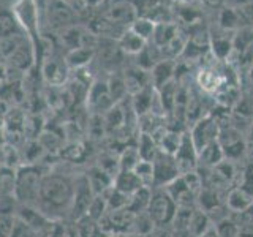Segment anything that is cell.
Returning a JSON list of instances; mask_svg holds the SVG:
<instances>
[{"label": "cell", "instance_id": "cell-1", "mask_svg": "<svg viewBox=\"0 0 253 237\" xmlns=\"http://www.w3.org/2000/svg\"><path fill=\"white\" fill-rule=\"evenodd\" d=\"M75 195V177L63 172L43 174L40 182L37 209L51 221H60L70 215Z\"/></svg>", "mask_w": 253, "mask_h": 237}, {"label": "cell", "instance_id": "cell-2", "mask_svg": "<svg viewBox=\"0 0 253 237\" xmlns=\"http://www.w3.org/2000/svg\"><path fill=\"white\" fill-rule=\"evenodd\" d=\"M43 174L40 172L35 166H22L14 177V190L13 196L19 205H30V207H37L38 199V190L40 182H42Z\"/></svg>", "mask_w": 253, "mask_h": 237}, {"label": "cell", "instance_id": "cell-3", "mask_svg": "<svg viewBox=\"0 0 253 237\" xmlns=\"http://www.w3.org/2000/svg\"><path fill=\"white\" fill-rule=\"evenodd\" d=\"M177 204L165 187H154L147 205V215L155 226H171Z\"/></svg>", "mask_w": 253, "mask_h": 237}, {"label": "cell", "instance_id": "cell-4", "mask_svg": "<svg viewBox=\"0 0 253 237\" xmlns=\"http://www.w3.org/2000/svg\"><path fill=\"white\" fill-rule=\"evenodd\" d=\"M218 144L221 150H223L225 158L231 161L239 160V158L244 157V154L247 152V139L244 138L242 131L237 130L233 125L220 128Z\"/></svg>", "mask_w": 253, "mask_h": 237}, {"label": "cell", "instance_id": "cell-5", "mask_svg": "<svg viewBox=\"0 0 253 237\" xmlns=\"http://www.w3.org/2000/svg\"><path fill=\"white\" fill-rule=\"evenodd\" d=\"M188 131H190V136H192V141H193L196 150L200 152V150L204 149L206 146L218 141L220 125L215 120V117L209 113V114L203 116L198 122H195L192 125V128H188Z\"/></svg>", "mask_w": 253, "mask_h": 237}, {"label": "cell", "instance_id": "cell-6", "mask_svg": "<svg viewBox=\"0 0 253 237\" xmlns=\"http://www.w3.org/2000/svg\"><path fill=\"white\" fill-rule=\"evenodd\" d=\"M95 193L89 184L85 174L75 177V195H73V202H71L70 209V218L78 221L79 218H83L87 215V210L90 207V202L93 201Z\"/></svg>", "mask_w": 253, "mask_h": 237}, {"label": "cell", "instance_id": "cell-7", "mask_svg": "<svg viewBox=\"0 0 253 237\" xmlns=\"http://www.w3.org/2000/svg\"><path fill=\"white\" fill-rule=\"evenodd\" d=\"M152 166H154V187H168L172 180H176L180 176V171L177 168L174 155L165 154L162 150L152 160Z\"/></svg>", "mask_w": 253, "mask_h": 237}, {"label": "cell", "instance_id": "cell-8", "mask_svg": "<svg viewBox=\"0 0 253 237\" xmlns=\"http://www.w3.org/2000/svg\"><path fill=\"white\" fill-rule=\"evenodd\" d=\"M174 158H176L180 174H187L198 169V150L193 144L188 130H185L184 134H182L180 146L177 149V152L174 154Z\"/></svg>", "mask_w": 253, "mask_h": 237}, {"label": "cell", "instance_id": "cell-9", "mask_svg": "<svg viewBox=\"0 0 253 237\" xmlns=\"http://www.w3.org/2000/svg\"><path fill=\"white\" fill-rule=\"evenodd\" d=\"M138 18H139L138 8L133 2H130V0L116 2L106 14V19H109L113 24H116L117 27H121L124 30H128L131 24Z\"/></svg>", "mask_w": 253, "mask_h": 237}, {"label": "cell", "instance_id": "cell-10", "mask_svg": "<svg viewBox=\"0 0 253 237\" xmlns=\"http://www.w3.org/2000/svg\"><path fill=\"white\" fill-rule=\"evenodd\" d=\"M245 26H252L241 6H223L218 11V29L234 34Z\"/></svg>", "mask_w": 253, "mask_h": 237}, {"label": "cell", "instance_id": "cell-11", "mask_svg": "<svg viewBox=\"0 0 253 237\" xmlns=\"http://www.w3.org/2000/svg\"><path fill=\"white\" fill-rule=\"evenodd\" d=\"M209 35L212 57H215L218 62H228L233 55V34L218 29L215 34L209 30Z\"/></svg>", "mask_w": 253, "mask_h": 237}, {"label": "cell", "instance_id": "cell-12", "mask_svg": "<svg viewBox=\"0 0 253 237\" xmlns=\"http://www.w3.org/2000/svg\"><path fill=\"white\" fill-rule=\"evenodd\" d=\"M87 103L92 106L95 113H108V111L116 105L109 95L106 81H103V82L98 81L90 87L89 93H87Z\"/></svg>", "mask_w": 253, "mask_h": 237}, {"label": "cell", "instance_id": "cell-13", "mask_svg": "<svg viewBox=\"0 0 253 237\" xmlns=\"http://www.w3.org/2000/svg\"><path fill=\"white\" fill-rule=\"evenodd\" d=\"M176 70H177V62L163 59L157 63V65L150 70V84L155 90L162 89L165 84L174 81L176 78Z\"/></svg>", "mask_w": 253, "mask_h": 237}, {"label": "cell", "instance_id": "cell-14", "mask_svg": "<svg viewBox=\"0 0 253 237\" xmlns=\"http://www.w3.org/2000/svg\"><path fill=\"white\" fill-rule=\"evenodd\" d=\"M226 207L231 213L242 212L253 204V195L249 193L247 190H244L241 185H234L226 192L225 196Z\"/></svg>", "mask_w": 253, "mask_h": 237}, {"label": "cell", "instance_id": "cell-15", "mask_svg": "<svg viewBox=\"0 0 253 237\" xmlns=\"http://www.w3.org/2000/svg\"><path fill=\"white\" fill-rule=\"evenodd\" d=\"M87 179H89V184L93 190L95 195H103L114 185V179L109 176L106 171H103L100 166H93L89 171H87Z\"/></svg>", "mask_w": 253, "mask_h": 237}, {"label": "cell", "instance_id": "cell-16", "mask_svg": "<svg viewBox=\"0 0 253 237\" xmlns=\"http://www.w3.org/2000/svg\"><path fill=\"white\" fill-rule=\"evenodd\" d=\"M225 160L223 150H221L218 141L212 142V144L206 146L198 152V166L201 168H215V166Z\"/></svg>", "mask_w": 253, "mask_h": 237}, {"label": "cell", "instance_id": "cell-17", "mask_svg": "<svg viewBox=\"0 0 253 237\" xmlns=\"http://www.w3.org/2000/svg\"><path fill=\"white\" fill-rule=\"evenodd\" d=\"M142 187L144 185H142V182L136 174H134V171H119V174L114 177V188L125 193L126 196L133 195Z\"/></svg>", "mask_w": 253, "mask_h": 237}, {"label": "cell", "instance_id": "cell-18", "mask_svg": "<svg viewBox=\"0 0 253 237\" xmlns=\"http://www.w3.org/2000/svg\"><path fill=\"white\" fill-rule=\"evenodd\" d=\"M179 26L176 22H160V24H155V30H154V35L150 43H154L157 47H163L168 44L171 40L179 34Z\"/></svg>", "mask_w": 253, "mask_h": 237}, {"label": "cell", "instance_id": "cell-19", "mask_svg": "<svg viewBox=\"0 0 253 237\" xmlns=\"http://www.w3.org/2000/svg\"><path fill=\"white\" fill-rule=\"evenodd\" d=\"M212 221L209 218V215L204 210H201L200 207H196L190 217V223H188V231L193 237H201L203 234H206L212 228Z\"/></svg>", "mask_w": 253, "mask_h": 237}, {"label": "cell", "instance_id": "cell-20", "mask_svg": "<svg viewBox=\"0 0 253 237\" xmlns=\"http://www.w3.org/2000/svg\"><path fill=\"white\" fill-rule=\"evenodd\" d=\"M150 193H152V188L150 187H142L138 192H134L128 198V204H126V210L131 212L133 215H138L147 210V205L150 201Z\"/></svg>", "mask_w": 253, "mask_h": 237}, {"label": "cell", "instance_id": "cell-21", "mask_svg": "<svg viewBox=\"0 0 253 237\" xmlns=\"http://www.w3.org/2000/svg\"><path fill=\"white\" fill-rule=\"evenodd\" d=\"M252 46H253V26H245L233 34V55H239Z\"/></svg>", "mask_w": 253, "mask_h": 237}, {"label": "cell", "instance_id": "cell-22", "mask_svg": "<svg viewBox=\"0 0 253 237\" xmlns=\"http://www.w3.org/2000/svg\"><path fill=\"white\" fill-rule=\"evenodd\" d=\"M108 84V90H109V95L113 101L116 103H121L124 100H126L128 97V92H126V85H125V79H124V75H119V71H113L109 76V79L106 81Z\"/></svg>", "mask_w": 253, "mask_h": 237}, {"label": "cell", "instance_id": "cell-23", "mask_svg": "<svg viewBox=\"0 0 253 237\" xmlns=\"http://www.w3.org/2000/svg\"><path fill=\"white\" fill-rule=\"evenodd\" d=\"M146 44H147L146 40H142L136 34H133L130 29L121 37V40H119V47H121V51L130 54V55H138L142 49H144Z\"/></svg>", "mask_w": 253, "mask_h": 237}, {"label": "cell", "instance_id": "cell-24", "mask_svg": "<svg viewBox=\"0 0 253 237\" xmlns=\"http://www.w3.org/2000/svg\"><path fill=\"white\" fill-rule=\"evenodd\" d=\"M136 147H138L141 160H146V161H152L157 157V154L160 152V147H158L155 139L150 136V134H146V133H139Z\"/></svg>", "mask_w": 253, "mask_h": 237}, {"label": "cell", "instance_id": "cell-25", "mask_svg": "<svg viewBox=\"0 0 253 237\" xmlns=\"http://www.w3.org/2000/svg\"><path fill=\"white\" fill-rule=\"evenodd\" d=\"M139 161H141V157H139L136 146L125 147L122 150V154L119 155V168H121V171H133Z\"/></svg>", "mask_w": 253, "mask_h": 237}, {"label": "cell", "instance_id": "cell-26", "mask_svg": "<svg viewBox=\"0 0 253 237\" xmlns=\"http://www.w3.org/2000/svg\"><path fill=\"white\" fill-rule=\"evenodd\" d=\"M130 30L133 34H136L138 37H141L142 40H146V41H150L154 35V30H155V22L139 16V18L130 26Z\"/></svg>", "mask_w": 253, "mask_h": 237}, {"label": "cell", "instance_id": "cell-27", "mask_svg": "<svg viewBox=\"0 0 253 237\" xmlns=\"http://www.w3.org/2000/svg\"><path fill=\"white\" fill-rule=\"evenodd\" d=\"M213 229H215L218 237H237L241 234V228L231 215L217 221V223L213 225Z\"/></svg>", "mask_w": 253, "mask_h": 237}, {"label": "cell", "instance_id": "cell-28", "mask_svg": "<svg viewBox=\"0 0 253 237\" xmlns=\"http://www.w3.org/2000/svg\"><path fill=\"white\" fill-rule=\"evenodd\" d=\"M133 171L139 177V180L142 182V185L150 187V188L154 187V166H152V161L141 160Z\"/></svg>", "mask_w": 253, "mask_h": 237}, {"label": "cell", "instance_id": "cell-29", "mask_svg": "<svg viewBox=\"0 0 253 237\" xmlns=\"http://www.w3.org/2000/svg\"><path fill=\"white\" fill-rule=\"evenodd\" d=\"M231 217L239 225L241 231H253V204L242 212L231 213Z\"/></svg>", "mask_w": 253, "mask_h": 237}, {"label": "cell", "instance_id": "cell-30", "mask_svg": "<svg viewBox=\"0 0 253 237\" xmlns=\"http://www.w3.org/2000/svg\"><path fill=\"white\" fill-rule=\"evenodd\" d=\"M16 215L11 213H0V237H11L16 226Z\"/></svg>", "mask_w": 253, "mask_h": 237}, {"label": "cell", "instance_id": "cell-31", "mask_svg": "<svg viewBox=\"0 0 253 237\" xmlns=\"http://www.w3.org/2000/svg\"><path fill=\"white\" fill-rule=\"evenodd\" d=\"M150 237H172V229L171 226H155Z\"/></svg>", "mask_w": 253, "mask_h": 237}, {"label": "cell", "instance_id": "cell-32", "mask_svg": "<svg viewBox=\"0 0 253 237\" xmlns=\"http://www.w3.org/2000/svg\"><path fill=\"white\" fill-rule=\"evenodd\" d=\"M201 3L212 10H220V8L225 6V0H201Z\"/></svg>", "mask_w": 253, "mask_h": 237}, {"label": "cell", "instance_id": "cell-33", "mask_svg": "<svg viewBox=\"0 0 253 237\" xmlns=\"http://www.w3.org/2000/svg\"><path fill=\"white\" fill-rule=\"evenodd\" d=\"M242 10H244V13H245V14H247V18H249L250 24L253 26V2H250L249 5L242 6Z\"/></svg>", "mask_w": 253, "mask_h": 237}, {"label": "cell", "instance_id": "cell-34", "mask_svg": "<svg viewBox=\"0 0 253 237\" xmlns=\"http://www.w3.org/2000/svg\"><path fill=\"white\" fill-rule=\"evenodd\" d=\"M172 237H193L188 229H172Z\"/></svg>", "mask_w": 253, "mask_h": 237}, {"label": "cell", "instance_id": "cell-35", "mask_svg": "<svg viewBox=\"0 0 253 237\" xmlns=\"http://www.w3.org/2000/svg\"><path fill=\"white\" fill-rule=\"evenodd\" d=\"M201 237H218V234L215 233V229H213V226L209 229V231L208 233H206V234H203Z\"/></svg>", "mask_w": 253, "mask_h": 237}, {"label": "cell", "instance_id": "cell-36", "mask_svg": "<svg viewBox=\"0 0 253 237\" xmlns=\"http://www.w3.org/2000/svg\"><path fill=\"white\" fill-rule=\"evenodd\" d=\"M237 237H253V231H241Z\"/></svg>", "mask_w": 253, "mask_h": 237}, {"label": "cell", "instance_id": "cell-37", "mask_svg": "<svg viewBox=\"0 0 253 237\" xmlns=\"http://www.w3.org/2000/svg\"><path fill=\"white\" fill-rule=\"evenodd\" d=\"M249 79H250V84H252V87H253V67L249 70Z\"/></svg>", "mask_w": 253, "mask_h": 237}]
</instances>
